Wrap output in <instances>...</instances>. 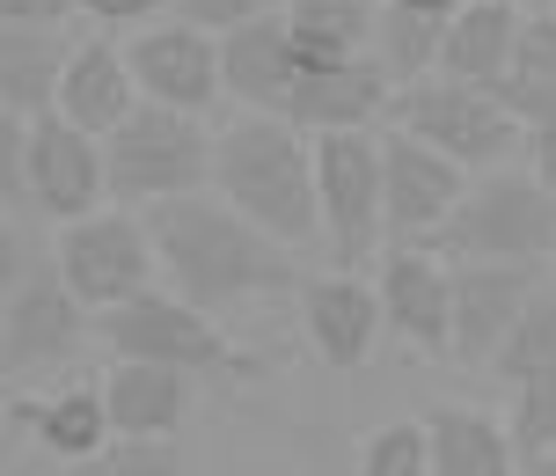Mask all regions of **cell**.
Returning a JSON list of instances; mask_svg holds the SVG:
<instances>
[{
	"mask_svg": "<svg viewBox=\"0 0 556 476\" xmlns=\"http://www.w3.org/2000/svg\"><path fill=\"white\" fill-rule=\"evenodd\" d=\"M154 221V242H162V279L176 293H191L198 309H235V301H271V293H301V264H293V242H278L264 227L227 205L213 184L184 198H162L147 205Z\"/></svg>",
	"mask_w": 556,
	"mask_h": 476,
	"instance_id": "6da1fadb",
	"label": "cell"
},
{
	"mask_svg": "<svg viewBox=\"0 0 556 476\" xmlns=\"http://www.w3.org/2000/svg\"><path fill=\"white\" fill-rule=\"evenodd\" d=\"M213 191L242 205L278 242H323V191H315V133L278 111H242L213 140Z\"/></svg>",
	"mask_w": 556,
	"mask_h": 476,
	"instance_id": "7a4b0ae2",
	"label": "cell"
},
{
	"mask_svg": "<svg viewBox=\"0 0 556 476\" xmlns=\"http://www.w3.org/2000/svg\"><path fill=\"white\" fill-rule=\"evenodd\" d=\"M454 264H542L556 250V184L542 168H483L454 221L432 235Z\"/></svg>",
	"mask_w": 556,
	"mask_h": 476,
	"instance_id": "3957f363",
	"label": "cell"
},
{
	"mask_svg": "<svg viewBox=\"0 0 556 476\" xmlns=\"http://www.w3.org/2000/svg\"><path fill=\"white\" fill-rule=\"evenodd\" d=\"M389 125H403V133H417V140H432L440 154H454L462 168H505L528 154V125H520V111L505 103L498 88L483 82H462V74H425V82L395 88L389 103Z\"/></svg>",
	"mask_w": 556,
	"mask_h": 476,
	"instance_id": "277c9868",
	"label": "cell"
},
{
	"mask_svg": "<svg viewBox=\"0 0 556 476\" xmlns=\"http://www.w3.org/2000/svg\"><path fill=\"white\" fill-rule=\"evenodd\" d=\"M205 111H176V103H154L139 96V111L103 133V154H111V198L125 205H162V198H184V191H205L213 184V140L198 125Z\"/></svg>",
	"mask_w": 556,
	"mask_h": 476,
	"instance_id": "5b68a950",
	"label": "cell"
},
{
	"mask_svg": "<svg viewBox=\"0 0 556 476\" xmlns=\"http://www.w3.org/2000/svg\"><path fill=\"white\" fill-rule=\"evenodd\" d=\"M15 176L45 221H81L96 205H111V154L66 111L8 117V184Z\"/></svg>",
	"mask_w": 556,
	"mask_h": 476,
	"instance_id": "8992f818",
	"label": "cell"
},
{
	"mask_svg": "<svg viewBox=\"0 0 556 476\" xmlns=\"http://www.w3.org/2000/svg\"><path fill=\"white\" fill-rule=\"evenodd\" d=\"M52 256H59V272H66V286H74L96 315L117 309V301H132V293H147V286L162 279L154 221H147V205H125V198L96 205V213H81V221H59Z\"/></svg>",
	"mask_w": 556,
	"mask_h": 476,
	"instance_id": "52a82bcc",
	"label": "cell"
},
{
	"mask_svg": "<svg viewBox=\"0 0 556 476\" xmlns=\"http://www.w3.org/2000/svg\"><path fill=\"white\" fill-rule=\"evenodd\" d=\"M315 191H323V242L337 264L359 272L389 250V198H381V133L330 125L315 133Z\"/></svg>",
	"mask_w": 556,
	"mask_h": 476,
	"instance_id": "ba28073f",
	"label": "cell"
},
{
	"mask_svg": "<svg viewBox=\"0 0 556 476\" xmlns=\"http://www.w3.org/2000/svg\"><path fill=\"white\" fill-rule=\"evenodd\" d=\"M96 337L111 345L117 360H162V366H184V374H220V366H242L227 330L213 323V309H198L191 293L176 286H147L132 301L96 315Z\"/></svg>",
	"mask_w": 556,
	"mask_h": 476,
	"instance_id": "9c48e42d",
	"label": "cell"
},
{
	"mask_svg": "<svg viewBox=\"0 0 556 476\" xmlns=\"http://www.w3.org/2000/svg\"><path fill=\"white\" fill-rule=\"evenodd\" d=\"M132 52V74L154 103H176V111H213L227 96V59H220V29L191 23V15H154L125 37Z\"/></svg>",
	"mask_w": 556,
	"mask_h": 476,
	"instance_id": "30bf717a",
	"label": "cell"
},
{
	"mask_svg": "<svg viewBox=\"0 0 556 476\" xmlns=\"http://www.w3.org/2000/svg\"><path fill=\"white\" fill-rule=\"evenodd\" d=\"M381 198H389V242H432L454 221V205L469 198V168L432 140L389 125L381 133Z\"/></svg>",
	"mask_w": 556,
	"mask_h": 476,
	"instance_id": "8fae6325",
	"label": "cell"
},
{
	"mask_svg": "<svg viewBox=\"0 0 556 476\" xmlns=\"http://www.w3.org/2000/svg\"><path fill=\"white\" fill-rule=\"evenodd\" d=\"M88 315L96 309L66 286L59 256L52 264H29L23 279L8 286V315H0V360H8V374H37V366L74 360Z\"/></svg>",
	"mask_w": 556,
	"mask_h": 476,
	"instance_id": "7c38bea8",
	"label": "cell"
},
{
	"mask_svg": "<svg viewBox=\"0 0 556 476\" xmlns=\"http://www.w3.org/2000/svg\"><path fill=\"white\" fill-rule=\"evenodd\" d=\"M374 286L395 337H410L425 360H454V256L440 242H389Z\"/></svg>",
	"mask_w": 556,
	"mask_h": 476,
	"instance_id": "4fadbf2b",
	"label": "cell"
},
{
	"mask_svg": "<svg viewBox=\"0 0 556 476\" xmlns=\"http://www.w3.org/2000/svg\"><path fill=\"white\" fill-rule=\"evenodd\" d=\"M381 323H389L381 286L359 279L352 264H337L323 279H301V330H307V345H315L323 366L359 374V366L374 360V345H381Z\"/></svg>",
	"mask_w": 556,
	"mask_h": 476,
	"instance_id": "5bb4252c",
	"label": "cell"
},
{
	"mask_svg": "<svg viewBox=\"0 0 556 476\" xmlns=\"http://www.w3.org/2000/svg\"><path fill=\"white\" fill-rule=\"evenodd\" d=\"M534 309V264H454V360L491 366Z\"/></svg>",
	"mask_w": 556,
	"mask_h": 476,
	"instance_id": "9a60e30c",
	"label": "cell"
},
{
	"mask_svg": "<svg viewBox=\"0 0 556 476\" xmlns=\"http://www.w3.org/2000/svg\"><path fill=\"white\" fill-rule=\"evenodd\" d=\"M389 103H395V82L381 74L374 52H359V59H307L301 82H293L286 117L307 125V133H330V125H389Z\"/></svg>",
	"mask_w": 556,
	"mask_h": 476,
	"instance_id": "2e32d148",
	"label": "cell"
},
{
	"mask_svg": "<svg viewBox=\"0 0 556 476\" xmlns=\"http://www.w3.org/2000/svg\"><path fill=\"white\" fill-rule=\"evenodd\" d=\"M220 59H227V96H235L242 111H278L286 117L293 82H301V66H307V52L293 45L286 8H278V15H256V23H242V29H227Z\"/></svg>",
	"mask_w": 556,
	"mask_h": 476,
	"instance_id": "e0dca14e",
	"label": "cell"
},
{
	"mask_svg": "<svg viewBox=\"0 0 556 476\" xmlns=\"http://www.w3.org/2000/svg\"><path fill=\"white\" fill-rule=\"evenodd\" d=\"M103 403H111L117 440H176L191 418V374L162 360H117L103 374Z\"/></svg>",
	"mask_w": 556,
	"mask_h": 476,
	"instance_id": "ac0fdd59",
	"label": "cell"
},
{
	"mask_svg": "<svg viewBox=\"0 0 556 476\" xmlns=\"http://www.w3.org/2000/svg\"><path fill=\"white\" fill-rule=\"evenodd\" d=\"M139 74H132V52L117 45V37H81L74 45V59H66V82H59V111L74 117V125H88L96 140L103 133H117L125 117L139 111Z\"/></svg>",
	"mask_w": 556,
	"mask_h": 476,
	"instance_id": "d6986e66",
	"label": "cell"
},
{
	"mask_svg": "<svg viewBox=\"0 0 556 476\" xmlns=\"http://www.w3.org/2000/svg\"><path fill=\"white\" fill-rule=\"evenodd\" d=\"M520 29H528V8H505V0H462V8L446 15V37H440V74L505 88L513 59H520Z\"/></svg>",
	"mask_w": 556,
	"mask_h": 476,
	"instance_id": "ffe728a7",
	"label": "cell"
},
{
	"mask_svg": "<svg viewBox=\"0 0 556 476\" xmlns=\"http://www.w3.org/2000/svg\"><path fill=\"white\" fill-rule=\"evenodd\" d=\"M66 59H74V45L59 37V23H8V37H0V103H8V117L59 111Z\"/></svg>",
	"mask_w": 556,
	"mask_h": 476,
	"instance_id": "44dd1931",
	"label": "cell"
},
{
	"mask_svg": "<svg viewBox=\"0 0 556 476\" xmlns=\"http://www.w3.org/2000/svg\"><path fill=\"white\" fill-rule=\"evenodd\" d=\"M15 418L29 425V440L59 462H96V454L117 440L111 403H103V381L96 389H52V396H23Z\"/></svg>",
	"mask_w": 556,
	"mask_h": 476,
	"instance_id": "7402d4cb",
	"label": "cell"
},
{
	"mask_svg": "<svg viewBox=\"0 0 556 476\" xmlns=\"http://www.w3.org/2000/svg\"><path fill=\"white\" fill-rule=\"evenodd\" d=\"M498 96L520 111L534 154L556 147V8H534L528 15V29H520V59H513V74H505Z\"/></svg>",
	"mask_w": 556,
	"mask_h": 476,
	"instance_id": "603a6c76",
	"label": "cell"
},
{
	"mask_svg": "<svg viewBox=\"0 0 556 476\" xmlns=\"http://www.w3.org/2000/svg\"><path fill=\"white\" fill-rule=\"evenodd\" d=\"M432 476H513L520 469V440L513 425L483 418V411H432Z\"/></svg>",
	"mask_w": 556,
	"mask_h": 476,
	"instance_id": "cb8c5ba5",
	"label": "cell"
},
{
	"mask_svg": "<svg viewBox=\"0 0 556 476\" xmlns=\"http://www.w3.org/2000/svg\"><path fill=\"white\" fill-rule=\"evenodd\" d=\"M440 37H446V15L410 8V0H381V15H374V59L395 88L425 82L440 66Z\"/></svg>",
	"mask_w": 556,
	"mask_h": 476,
	"instance_id": "d4e9b609",
	"label": "cell"
},
{
	"mask_svg": "<svg viewBox=\"0 0 556 476\" xmlns=\"http://www.w3.org/2000/svg\"><path fill=\"white\" fill-rule=\"evenodd\" d=\"M374 15L381 0H286L293 45L307 59H359L374 52Z\"/></svg>",
	"mask_w": 556,
	"mask_h": 476,
	"instance_id": "484cf974",
	"label": "cell"
},
{
	"mask_svg": "<svg viewBox=\"0 0 556 476\" xmlns=\"http://www.w3.org/2000/svg\"><path fill=\"white\" fill-rule=\"evenodd\" d=\"M359 469L366 476H432V425L395 418V425H381V433H366Z\"/></svg>",
	"mask_w": 556,
	"mask_h": 476,
	"instance_id": "4316f807",
	"label": "cell"
},
{
	"mask_svg": "<svg viewBox=\"0 0 556 476\" xmlns=\"http://www.w3.org/2000/svg\"><path fill=\"white\" fill-rule=\"evenodd\" d=\"M505 381H534L542 366H556V301L549 293H534V309L520 315V330L498 345V360H491Z\"/></svg>",
	"mask_w": 556,
	"mask_h": 476,
	"instance_id": "83f0119b",
	"label": "cell"
},
{
	"mask_svg": "<svg viewBox=\"0 0 556 476\" xmlns=\"http://www.w3.org/2000/svg\"><path fill=\"white\" fill-rule=\"evenodd\" d=\"M513 440H520V462L556 454V366H542L534 381H513Z\"/></svg>",
	"mask_w": 556,
	"mask_h": 476,
	"instance_id": "f1b7e54d",
	"label": "cell"
},
{
	"mask_svg": "<svg viewBox=\"0 0 556 476\" xmlns=\"http://www.w3.org/2000/svg\"><path fill=\"white\" fill-rule=\"evenodd\" d=\"M96 469H111V476H176V469H191V462L176 454V440H111V448L96 454Z\"/></svg>",
	"mask_w": 556,
	"mask_h": 476,
	"instance_id": "f546056e",
	"label": "cell"
},
{
	"mask_svg": "<svg viewBox=\"0 0 556 476\" xmlns=\"http://www.w3.org/2000/svg\"><path fill=\"white\" fill-rule=\"evenodd\" d=\"M286 0H176V15H191V23H205V29H242V23H256V15H278Z\"/></svg>",
	"mask_w": 556,
	"mask_h": 476,
	"instance_id": "4dcf8cb0",
	"label": "cell"
},
{
	"mask_svg": "<svg viewBox=\"0 0 556 476\" xmlns=\"http://www.w3.org/2000/svg\"><path fill=\"white\" fill-rule=\"evenodd\" d=\"M168 8L176 0H81V15L103 29H139V23H154V15H168Z\"/></svg>",
	"mask_w": 556,
	"mask_h": 476,
	"instance_id": "1f68e13d",
	"label": "cell"
},
{
	"mask_svg": "<svg viewBox=\"0 0 556 476\" xmlns=\"http://www.w3.org/2000/svg\"><path fill=\"white\" fill-rule=\"evenodd\" d=\"M81 0H0V23H66Z\"/></svg>",
	"mask_w": 556,
	"mask_h": 476,
	"instance_id": "d6a6232c",
	"label": "cell"
},
{
	"mask_svg": "<svg viewBox=\"0 0 556 476\" xmlns=\"http://www.w3.org/2000/svg\"><path fill=\"white\" fill-rule=\"evenodd\" d=\"M410 8H432V15H454L462 0H410Z\"/></svg>",
	"mask_w": 556,
	"mask_h": 476,
	"instance_id": "836d02e7",
	"label": "cell"
},
{
	"mask_svg": "<svg viewBox=\"0 0 556 476\" xmlns=\"http://www.w3.org/2000/svg\"><path fill=\"white\" fill-rule=\"evenodd\" d=\"M534 162H542V176H549V184H556V147H542V154H534Z\"/></svg>",
	"mask_w": 556,
	"mask_h": 476,
	"instance_id": "e575fe53",
	"label": "cell"
},
{
	"mask_svg": "<svg viewBox=\"0 0 556 476\" xmlns=\"http://www.w3.org/2000/svg\"><path fill=\"white\" fill-rule=\"evenodd\" d=\"M505 8H528V15H534V8H549V0H505Z\"/></svg>",
	"mask_w": 556,
	"mask_h": 476,
	"instance_id": "d590c367",
	"label": "cell"
},
{
	"mask_svg": "<svg viewBox=\"0 0 556 476\" xmlns=\"http://www.w3.org/2000/svg\"><path fill=\"white\" fill-rule=\"evenodd\" d=\"M549 8H556V0H549Z\"/></svg>",
	"mask_w": 556,
	"mask_h": 476,
	"instance_id": "8d00e7d4",
	"label": "cell"
}]
</instances>
